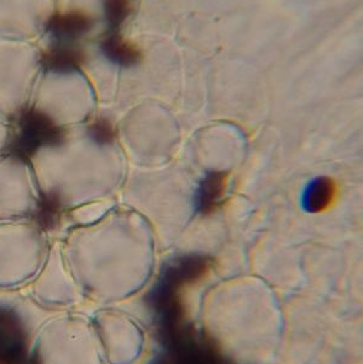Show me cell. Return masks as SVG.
<instances>
[{
    "label": "cell",
    "instance_id": "4",
    "mask_svg": "<svg viewBox=\"0 0 363 364\" xmlns=\"http://www.w3.org/2000/svg\"><path fill=\"white\" fill-rule=\"evenodd\" d=\"M338 188L330 177H317L309 182L302 195V206L307 213H321L335 203Z\"/></svg>",
    "mask_w": 363,
    "mask_h": 364
},
{
    "label": "cell",
    "instance_id": "6",
    "mask_svg": "<svg viewBox=\"0 0 363 364\" xmlns=\"http://www.w3.org/2000/svg\"><path fill=\"white\" fill-rule=\"evenodd\" d=\"M101 49L109 61L121 67H132L141 60L137 48L121 37L119 32H109L102 41Z\"/></svg>",
    "mask_w": 363,
    "mask_h": 364
},
{
    "label": "cell",
    "instance_id": "3",
    "mask_svg": "<svg viewBox=\"0 0 363 364\" xmlns=\"http://www.w3.org/2000/svg\"><path fill=\"white\" fill-rule=\"evenodd\" d=\"M228 186V173L214 171L206 174L194 196L195 210L199 215H210L221 206Z\"/></svg>",
    "mask_w": 363,
    "mask_h": 364
},
{
    "label": "cell",
    "instance_id": "5",
    "mask_svg": "<svg viewBox=\"0 0 363 364\" xmlns=\"http://www.w3.org/2000/svg\"><path fill=\"white\" fill-rule=\"evenodd\" d=\"M85 55L70 43H57L44 56V65L55 73H72L83 65Z\"/></svg>",
    "mask_w": 363,
    "mask_h": 364
},
{
    "label": "cell",
    "instance_id": "7",
    "mask_svg": "<svg viewBox=\"0 0 363 364\" xmlns=\"http://www.w3.org/2000/svg\"><path fill=\"white\" fill-rule=\"evenodd\" d=\"M105 18L110 32H119L131 13V0H103Z\"/></svg>",
    "mask_w": 363,
    "mask_h": 364
},
{
    "label": "cell",
    "instance_id": "1",
    "mask_svg": "<svg viewBox=\"0 0 363 364\" xmlns=\"http://www.w3.org/2000/svg\"><path fill=\"white\" fill-rule=\"evenodd\" d=\"M81 328L65 318L39 329L32 341L36 364H96L93 338Z\"/></svg>",
    "mask_w": 363,
    "mask_h": 364
},
{
    "label": "cell",
    "instance_id": "2",
    "mask_svg": "<svg viewBox=\"0 0 363 364\" xmlns=\"http://www.w3.org/2000/svg\"><path fill=\"white\" fill-rule=\"evenodd\" d=\"M93 21L83 11L55 14L48 18L45 29L57 43H70L86 36L91 31Z\"/></svg>",
    "mask_w": 363,
    "mask_h": 364
},
{
    "label": "cell",
    "instance_id": "8",
    "mask_svg": "<svg viewBox=\"0 0 363 364\" xmlns=\"http://www.w3.org/2000/svg\"><path fill=\"white\" fill-rule=\"evenodd\" d=\"M93 134H95L96 141H98V142H112L114 137L113 127L107 120H101V122H96L93 126Z\"/></svg>",
    "mask_w": 363,
    "mask_h": 364
}]
</instances>
